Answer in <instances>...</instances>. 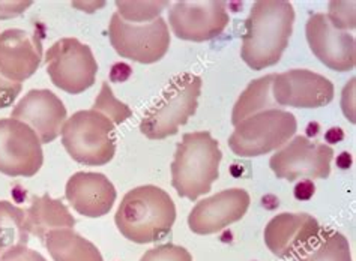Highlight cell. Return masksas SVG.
<instances>
[{
	"instance_id": "obj_14",
	"label": "cell",
	"mask_w": 356,
	"mask_h": 261,
	"mask_svg": "<svg viewBox=\"0 0 356 261\" xmlns=\"http://www.w3.org/2000/svg\"><path fill=\"white\" fill-rule=\"evenodd\" d=\"M307 41L313 54L332 71H352L356 65L355 36L337 29L326 14H314L305 24Z\"/></svg>"
},
{
	"instance_id": "obj_4",
	"label": "cell",
	"mask_w": 356,
	"mask_h": 261,
	"mask_svg": "<svg viewBox=\"0 0 356 261\" xmlns=\"http://www.w3.org/2000/svg\"><path fill=\"white\" fill-rule=\"evenodd\" d=\"M200 93L202 78L199 76L184 72L173 77L156 104L145 113L140 122V133L149 140H164L177 134L179 128L197 111Z\"/></svg>"
},
{
	"instance_id": "obj_30",
	"label": "cell",
	"mask_w": 356,
	"mask_h": 261,
	"mask_svg": "<svg viewBox=\"0 0 356 261\" xmlns=\"http://www.w3.org/2000/svg\"><path fill=\"white\" fill-rule=\"evenodd\" d=\"M31 5L32 2H0V18L20 15Z\"/></svg>"
},
{
	"instance_id": "obj_17",
	"label": "cell",
	"mask_w": 356,
	"mask_h": 261,
	"mask_svg": "<svg viewBox=\"0 0 356 261\" xmlns=\"http://www.w3.org/2000/svg\"><path fill=\"white\" fill-rule=\"evenodd\" d=\"M42 60V45L26 31L8 29L0 33V76L22 83L31 78Z\"/></svg>"
},
{
	"instance_id": "obj_19",
	"label": "cell",
	"mask_w": 356,
	"mask_h": 261,
	"mask_svg": "<svg viewBox=\"0 0 356 261\" xmlns=\"http://www.w3.org/2000/svg\"><path fill=\"white\" fill-rule=\"evenodd\" d=\"M74 218L68 208L60 200L51 199L49 194L42 197H33L31 208L26 210V227L31 235L40 237L41 242L51 230L74 228Z\"/></svg>"
},
{
	"instance_id": "obj_13",
	"label": "cell",
	"mask_w": 356,
	"mask_h": 261,
	"mask_svg": "<svg viewBox=\"0 0 356 261\" xmlns=\"http://www.w3.org/2000/svg\"><path fill=\"white\" fill-rule=\"evenodd\" d=\"M270 90L278 107L318 108L331 104L334 99L332 83L310 69L275 74Z\"/></svg>"
},
{
	"instance_id": "obj_18",
	"label": "cell",
	"mask_w": 356,
	"mask_h": 261,
	"mask_svg": "<svg viewBox=\"0 0 356 261\" xmlns=\"http://www.w3.org/2000/svg\"><path fill=\"white\" fill-rule=\"evenodd\" d=\"M65 197L80 215L99 218L107 215L113 208L116 190L102 173L79 171L70 177Z\"/></svg>"
},
{
	"instance_id": "obj_23",
	"label": "cell",
	"mask_w": 356,
	"mask_h": 261,
	"mask_svg": "<svg viewBox=\"0 0 356 261\" xmlns=\"http://www.w3.org/2000/svg\"><path fill=\"white\" fill-rule=\"evenodd\" d=\"M296 261H352L350 245L341 233L321 230L313 246Z\"/></svg>"
},
{
	"instance_id": "obj_11",
	"label": "cell",
	"mask_w": 356,
	"mask_h": 261,
	"mask_svg": "<svg viewBox=\"0 0 356 261\" xmlns=\"http://www.w3.org/2000/svg\"><path fill=\"white\" fill-rule=\"evenodd\" d=\"M227 6L226 2H176L168 11V23L176 38L211 41L229 26Z\"/></svg>"
},
{
	"instance_id": "obj_12",
	"label": "cell",
	"mask_w": 356,
	"mask_h": 261,
	"mask_svg": "<svg viewBox=\"0 0 356 261\" xmlns=\"http://www.w3.org/2000/svg\"><path fill=\"white\" fill-rule=\"evenodd\" d=\"M322 227L308 213H280L265 227V244L280 258H301L313 246Z\"/></svg>"
},
{
	"instance_id": "obj_6",
	"label": "cell",
	"mask_w": 356,
	"mask_h": 261,
	"mask_svg": "<svg viewBox=\"0 0 356 261\" xmlns=\"http://www.w3.org/2000/svg\"><path fill=\"white\" fill-rule=\"evenodd\" d=\"M298 129L293 113L281 108L265 110L243 119L229 138L232 152L241 158H256L277 151Z\"/></svg>"
},
{
	"instance_id": "obj_25",
	"label": "cell",
	"mask_w": 356,
	"mask_h": 261,
	"mask_svg": "<svg viewBox=\"0 0 356 261\" xmlns=\"http://www.w3.org/2000/svg\"><path fill=\"white\" fill-rule=\"evenodd\" d=\"M93 110H97L99 113L107 116L115 125L124 124L125 120L129 119L131 115H133V111L129 110L127 104L116 99L107 81L102 83L99 95L95 99V104H93Z\"/></svg>"
},
{
	"instance_id": "obj_28",
	"label": "cell",
	"mask_w": 356,
	"mask_h": 261,
	"mask_svg": "<svg viewBox=\"0 0 356 261\" xmlns=\"http://www.w3.org/2000/svg\"><path fill=\"white\" fill-rule=\"evenodd\" d=\"M23 86L22 83L9 81L5 77L0 76V108H6L13 106L17 96L20 95Z\"/></svg>"
},
{
	"instance_id": "obj_1",
	"label": "cell",
	"mask_w": 356,
	"mask_h": 261,
	"mask_svg": "<svg viewBox=\"0 0 356 261\" xmlns=\"http://www.w3.org/2000/svg\"><path fill=\"white\" fill-rule=\"evenodd\" d=\"M295 9L286 0H259L251 6L242 35L241 58L251 69L274 67L293 32Z\"/></svg>"
},
{
	"instance_id": "obj_2",
	"label": "cell",
	"mask_w": 356,
	"mask_h": 261,
	"mask_svg": "<svg viewBox=\"0 0 356 261\" xmlns=\"http://www.w3.org/2000/svg\"><path fill=\"white\" fill-rule=\"evenodd\" d=\"M176 221V206L164 190L155 185L131 190L116 212L120 235L136 244H152L170 235Z\"/></svg>"
},
{
	"instance_id": "obj_26",
	"label": "cell",
	"mask_w": 356,
	"mask_h": 261,
	"mask_svg": "<svg viewBox=\"0 0 356 261\" xmlns=\"http://www.w3.org/2000/svg\"><path fill=\"white\" fill-rule=\"evenodd\" d=\"M140 261H193V257L184 246L165 244L149 249Z\"/></svg>"
},
{
	"instance_id": "obj_16",
	"label": "cell",
	"mask_w": 356,
	"mask_h": 261,
	"mask_svg": "<svg viewBox=\"0 0 356 261\" xmlns=\"http://www.w3.org/2000/svg\"><path fill=\"white\" fill-rule=\"evenodd\" d=\"M11 117L31 126L41 144H49L60 135L67 120V108L51 90L33 89L15 106Z\"/></svg>"
},
{
	"instance_id": "obj_21",
	"label": "cell",
	"mask_w": 356,
	"mask_h": 261,
	"mask_svg": "<svg viewBox=\"0 0 356 261\" xmlns=\"http://www.w3.org/2000/svg\"><path fill=\"white\" fill-rule=\"evenodd\" d=\"M275 74H269V76L260 77L254 81H251L247 89L241 93L235 107H233L232 113V124L238 125L243 119H247L252 115L260 113L265 110L278 108L275 101L273 98V81Z\"/></svg>"
},
{
	"instance_id": "obj_9",
	"label": "cell",
	"mask_w": 356,
	"mask_h": 261,
	"mask_svg": "<svg viewBox=\"0 0 356 261\" xmlns=\"http://www.w3.org/2000/svg\"><path fill=\"white\" fill-rule=\"evenodd\" d=\"M44 162L42 144L35 130L17 119H0V173L32 177Z\"/></svg>"
},
{
	"instance_id": "obj_29",
	"label": "cell",
	"mask_w": 356,
	"mask_h": 261,
	"mask_svg": "<svg viewBox=\"0 0 356 261\" xmlns=\"http://www.w3.org/2000/svg\"><path fill=\"white\" fill-rule=\"evenodd\" d=\"M0 261H47V260L40 253H36V251L31 248L17 246L0 255Z\"/></svg>"
},
{
	"instance_id": "obj_10",
	"label": "cell",
	"mask_w": 356,
	"mask_h": 261,
	"mask_svg": "<svg viewBox=\"0 0 356 261\" xmlns=\"http://www.w3.org/2000/svg\"><path fill=\"white\" fill-rule=\"evenodd\" d=\"M334 151L331 146L313 143L304 135L295 137L269 160L270 170L278 179L295 182L301 177L307 179H326L331 174Z\"/></svg>"
},
{
	"instance_id": "obj_20",
	"label": "cell",
	"mask_w": 356,
	"mask_h": 261,
	"mask_svg": "<svg viewBox=\"0 0 356 261\" xmlns=\"http://www.w3.org/2000/svg\"><path fill=\"white\" fill-rule=\"evenodd\" d=\"M44 244L54 261H104L99 249L74 228L51 230Z\"/></svg>"
},
{
	"instance_id": "obj_7",
	"label": "cell",
	"mask_w": 356,
	"mask_h": 261,
	"mask_svg": "<svg viewBox=\"0 0 356 261\" xmlns=\"http://www.w3.org/2000/svg\"><path fill=\"white\" fill-rule=\"evenodd\" d=\"M108 38L120 58L145 65L161 60L170 47L168 26L161 17L149 23H129L115 12L108 26Z\"/></svg>"
},
{
	"instance_id": "obj_8",
	"label": "cell",
	"mask_w": 356,
	"mask_h": 261,
	"mask_svg": "<svg viewBox=\"0 0 356 261\" xmlns=\"http://www.w3.org/2000/svg\"><path fill=\"white\" fill-rule=\"evenodd\" d=\"M47 72L56 87L79 95L95 85L98 63L90 47L76 38L56 41L45 53Z\"/></svg>"
},
{
	"instance_id": "obj_5",
	"label": "cell",
	"mask_w": 356,
	"mask_h": 261,
	"mask_svg": "<svg viewBox=\"0 0 356 261\" xmlns=\"http://www.w3.org/2000/svg\"><path fill=\"white\" fill-rule=\"evenodd\" d=\"M62 144L74 161L97 167L116 153V125L97 110H80L65 120Z\"/></svg>"
},
{
	"instance_id": "obj_15",
	"label": "cell",
	"mask_w": 356,
	"mask_h": 261,
	"mask_svg": "<svg viewBox=\"0 0 356 261\" xmlns=\"http://www.w3.org/2000/svg\"><path fill=\"white\" fill-rule=\"evenodd\" d=\"M250 203L245 190H224L195 204L188 217L190 230L200 236L218 233L245 217Z\"/></svg>"
},
{
	"instance_id": "obj_24",
	"label": "cell",
	"mask_w": 356,
	"mask_h": 261,
	"mask_svg": "<svg viewBox=\"0 0 356 261\" xmlns=\"http://www.w3.org/2000/svg\"><path fill=\"white\" fill-rule=\"evenodd\" d=\"M118 14L129 23H149L161 14L168 2H116Z\"/></svg>"
},
{
	"instance_id": "obj_27",
	"label": "cell",
	"mask_w": 356,
	"mask_h": 261,
	"mask_svg": "<svg viewBox=\"0 0 356 261\" xmlns=\"http://www.w3.org/2000/svg\"><path fill=\"white\" fill-rule=\"evenodd\" d=\"M353 2H331L330 3V14H326L327 20L331 22V24L337 29L346 31L348 29H355V6L349 9V6Z\"/></svg>"
},
{
	"instance_id": "obj_22",
	"label": "cell",
	"mask_w": 356,
	"mask_h": 261,
	"mask_svg": "<svg viewBox=\"0 0 356 261\" xmlns=\"http://www.w3.org/2000/svg\"><path fill=\"white\" fill-rule=\"evenodd\" d=\"M29 235L26 227V210L9 201H0V255L17 246H27Z\"/></svg>"
},
{
	"instance_id": "obj_3",
	"label": "cell",
	"mask_w": 356,
	"mask_h": 261,
	"mask_svg": "<svg viewBox=\"0 0 356 261\" xmlns=\"http://www.w3.org/2000/svg\"><path fill=\"white\" fill-rule=\"evenodd\" d=\"M221 160L220 144L208 130L185 134L172 162V185L177 195L195 201L208 194L220 176Z\"/></svg>"
}]
</instances>
